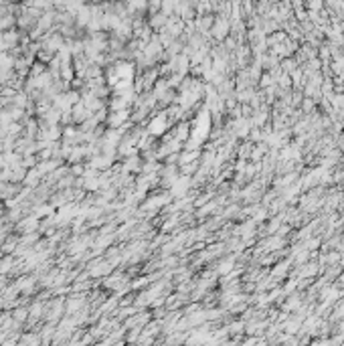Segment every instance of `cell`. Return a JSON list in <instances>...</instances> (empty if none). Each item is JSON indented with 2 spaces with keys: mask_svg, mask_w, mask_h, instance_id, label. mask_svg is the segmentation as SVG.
Masks as SVG:
<instances>
[{
  "mask_svg": "<svg viewBox=\"0 0 344 346\" xmlns=\"http://www.w3.org/2000/svg\"><path fill=\"white\" fill-rule=\"evenodd\" d=\"M89 116H91V111H89V109L83 105V101H81V99H79V101H77V103L71 107V118H73V124H83V122H85Z\"/></svg>",
  "mask_w": 344,
  "mask_h": 346,
  "instance_id": "1",
  "label": "cell"
},
{
  "mask_svg": "<svg viewBox=\"0 0 344 346\" xmlns=\"http://www.w3.org/2000/svg\"><path fill=\"white\" fill-rule=\"evenodd\" d=\"M227 33H229V23H225V21H217V23H215V27H213V35H215V39H223Z\"/></svg>",
  "mask_w": 344,
  "mask_h": 346,
  "instance_id": "2",
  "label": "cell"
},
{
  "mask_svg": "<svg viewBox=\"0 0 344 346\" xmlns=\"http://www.w3.org/2000/svg\"><path fill=\"white\" fill-rule=\"evenodd\" d=\"M166 21H168V17H166L164 13H156V15L152 17V21H150V27H152V29L162 31V29H164V25H166Z\"/></svg>",
  "mask_w": 344,
  "mask_h": 346,
  "instance_id": "3",
  "label": "cell"
},
{
  "mask_svg": "<svg viewBox=\"0 0 344 346\" xmlns=\"http://www.w3.org/2000/svg\"><path fill=\"white\" fill-rule=\"evenodd\" d=\"M13 318L17 320V322H27L29 320V308H25V306H21V308H17L15 312H13Z\"/></svg>",
  "mask_w": 344,
  "mask_h": 346,
  "instance_id": "4",
  "label": "cell"
},
{
  "mask_svg": "<svg viewBox=\"0 0 344 346\" xmlns=\"http://www.w3.org/2000/svg\"><path fill=\"white\" fill-rule=\"evenodd\" d=\"M211 21H213L211 17H201V19H199V23H197V29H199V31H209V29H211V25H213Z\"/></svg>",
  "mask_w": 344,
  "mask_h": 346,
  "instance_id": "5",
  "label": "cell"
}]
</instances>
